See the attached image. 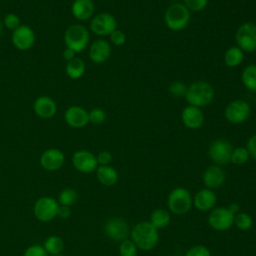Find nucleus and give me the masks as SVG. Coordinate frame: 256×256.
Wrapping results in <instances>:
<instances>
[{"instance_id":"1","label":"nucleus","mask_w":256,"mask_h":256,"mask_svg":"<svg viewBox=\"0 0 256 256\" xmlns=\"http://www.w3.org/2000/svg\"><path fill=\"white\" fill-rule=\"evenodd\" d=\"M131 238L137 248L144 251H149L154 249L158 243V229L155 228L149 221H141L133 227L131 231Z\"/></svg>"},{"instance_id":"23","label":"nucleus","mask_w":256,"mask_h":256,"mask_svg":"<svg viewBox=\"0 0 256 256\" xmlns=\"http://www.w3.org/2000/svg\"><path fill=\"white\" fill-rule=\"evenodd\" d=\"M96 177L103 186H113L118 180L117 171L110 165H100L96 169Z\"/></svg>"},{"instance_id":"22","label":"nucleus","mask_w":256,"mask_h":256,"mask_svg":"<svg viewBox=\"0 0 256 256\" xmlns=\"http://www.w3.org/2000/svg\"><path fill=\"white\" fill-rule=\"evenodd\" d=\"M95 11V6L92 0H74L71 5V13L74 18L80 21L90 19Z\"/></svg>"},{"instance_id":"24","label":"nucleus","mask_w":256,"mask_h":256,"mask_svg":"<svg viewBox=\"0 0 256 256\" xmlns=\"http://www.w3.org/2000/svg\"><path fill=\"white\" fill-rule=\"evenodd\" d=\"M85 70H86L85 62L81 58H77V57L67 62L65 67V72L67 76L74 80L81 78L84 75Z\"/></svg>"},{"instance_id":"2","label":"nucleus","mask_w":256,"mask_h":256,"mask_svg":"<svg viewBox=\"0 0 256 256\" xmlns=\"http://www.w3.org/2000/svg\"><path fill=\"white\" fill-rule=\"evenodd\" d=\"M214 88L206 81L192 82L188 87L185 94V99L188 105L196 107H204L209 105L214 99Z\"/></svg>"},{"instance_id":"29","label":"nucleus","mask_w":256,"mask_h":256,"mask_svg":"<svg viewBox=\"0 0 256 256\" xmlns=\"http://www.w3.org/2000/svg\"><path fill=\"white\" fill-rule=\"evenodd\" d=\"M77 199H78V194H77L76 190H74L72 188H65L60 192V194L58 196V203L60 205L70 207L71 205L76 203Z\"/></svg>"},{"instance_id":"5","label":"nucleus","mask_w":256,"mask_h":256,"mask_svg":"<svg viewBox=\"0 0 256 256\" xmlns=\"http://www.w3.org/2000/svg\"><path fill=\"white\" fill-rule=\"evenodd\" d=\"M193 204V199L190 192L183 187L173 189L167 198V205L169 210L176 215H183L187 213Z\"/></svg>"},{"instance_id":"35","label":"nucleus","mask_w":256,"mask_h":256,"mask_svg":"<svg viewBox=\"0 0 256 256\" xmlns=\"http://www.w3.org/2000/svg\"><path fill=\"white\" fill-rule=\"evenodd\" d=\"M3 23L4 26L9 29L14 31L16 28H18L21 24H20V18L18 15L14 14V13H8L4 16L3 18Z\"/></svg>"},{"instance_id":"11","label":"nucleus","mask_w":256,"mask_h":256,"mask_svg":"<svg viewBox=\"0 0 256 256\" xmlns=\"http://www.w3.org/2000/svg\"><path fill=\"white\" fill-rule=\"evenodd\" d=\"M234 214L227 207H217L212 209L208 216L209 225L217 231H225L234 224Z\"/></svg>"},{"instance_id":"15","label":"nucleus","mask_w":256,"mask_h":256,"mask_svg":"<svg viewBox=\"0 0 256 256\" xmlns=\"http://www.w3.org/2000/svg\"><path fill=\"white\" fill-rule=\"evenodd\" d=\"M39 161L43 169L47 171H56L64 165L65 155L57 148H49L41 154Z\"/></svg>"},{"instance_id":"30","label":"nucleus","mask_w":256,"mask_h":256,"mask_svg":"<svg viewBox=\"0 0 256 256\" xmlns=\"http://www.w3.org/2000/svg\"><path fill=\"white\" fill-rule=\"evenodd\" d=\"M250 158V154L246 147H236L232 150L230 162L235 165L245 164Z\"/></svg>"},{"instance_id":"33","label":"nucleus","mask_w":256,"mask_h":256,"mask_svg":"<svg viewBox=\"0 0 256 256\" xmlns=\"http://www.w3.org/2000/svg\"><path fill=\"white\" fill-rule=\"evenodd\" d=\"M89 122L94 125H100L106 120V112L99 107H95L88 112Z\"/></svg>"},{"instance_id":"47","label":"nucleus","mask_w":256,"mask_h":256,"mask_svg":"<svg viewBox=\"0 0 256 256\" xmlns=\"http://www.w3.org/2000/svg\"><path fill=\"white\" fill-rule=\"evenodd\" d=\"M255 103H256V97H255Z\"/></svg>"},{"instance_id":"28","label":"nucleus","mask_w":256,"mask_h":256,"mask_svg":"<svg viewBox=\"0 0 256 256\" xmlns=\"http://www.w3.org/2000/svg\"><path fill=\"white\" fill-rule=\"evenodd\" d=\"M43 247L45 248L46 252L50 255L60 254L64 248V241L61 237L52 235L45 240Z\"/></svg>"},{"instance_id":"27","label":"nucleus","mask_w":256,"mask_h":256,"mask_svg":"<svg viewBox=\"0 0 256 256\" xmlns=\"http://www.w3.org/2000/svg\"><path fill=\"white\" fill-rule=\"evenodd\" d=\"M241 81L246 89L256 92V64L247 65L241 74Z\"/></svg>"},{"instance_id":"36","label":"nucleus","mask_w":256,"mask_h":256,"mask_svg":"<svg viewBox=\"0 0 256 256\" xmlns=\"http://www.w3.org/2000/svg\"><path fill=\"white\" fill-rule=\"evenodd\" d=\"M209 0H184V5L188 8L189 11L200 12L204 10L208 4Z\"/></svg>"},{"instance_id":"8","label":"nucleus","mask_w":256,"mask_h":256,"mask_svg":"<svg viewBox=\"0 0 256 256\" xmlns=\"http://www.w3.org/2000/svg\"><path fill=\"white\" fill-rule=\"evenodd\" d=\"M232 150V145L227 139L218 138L210 144L208 148V155L215 165L222 166L230 162Z\"/></svg>"},{"instance_id":"31","label":"nucleus","mask_w":256,"mask_h":256,"mask_svg":"<svg viewBox=\"0 0 256 256\" xmlns=\"http://www.w3.org/2000/svg\"><path fill=\"white\" fill-rule=\"evenodd\" d=\"M234 224L238 229L242 231H246L252 227L253 220L248 213L240 212L234 216Z\"/></svg>"},{"instance_id":"38","label":"nucleus","mask_w":256,"mask_h":256,"mask_svg":"<svg viewBox=\"0 0 256 256\" xmlns=\"http://www.w3.org/2000/svg\"><path fill=\"white\" fill-rule=\"evenodd\" d=\"M185 256H211V253L206 246L195 245L187 250Z\"/></svg>"},{"instance_id":"10","label":"nucleus","mask_w":256,"mask_h":256,"mask_svg":"<svg viewBox=\"0 0 256 256\" xmlns=\"http://www.w3.org/2000/svg\"><path fill=\"white\" fill-rule=\"evenodd\" d=\"M115 29H117L116 18L108 12L98 13L90 21V30L98 36L110 35Z\"/></svg>"},{"instance_id":"37","label":"nucleus","mask_w":256,"mask_h":256,"mask_svg":"<svg viewBox=\"0 0 256 256\" xmlns=\"http://www.w3.org/2000/svg\"><path fill=\"white\" fill-rule=\"evenodd\" d=\"M23 256H48V253L43 246L39 244H34L28 246L25 249Z\"/></svg>"},{"instance_id":"14","label":"nucleus","mask_w":256,"mask_h":256,"mask_svg":"<svg viewBox=\"0 0 256 256\" xmlns=\"http://www.w3.org/2000/svg\"><path fill=\"white\" fill-rule=\"evenodd\" d=\"M12 44L21 51L29 50L35 42V33L28 25H20L12 32Z\"/></svg>"},{"instance_id":"44","label":"nucleus","mask_w":256,"mask_h":256,"mask_svg":"<svg viewBox=\"0 0 256 256\" xmlns=\"http://www.w3.org/2000/svg\"><path fill=\"white\" fill-rule=\"evenodd\" d=\"M227 208L230 210V212H231L232 214L236 215L237 213H239V209H240V206H239V204H238V203L234 202V203H231V204H230V205H229Z\"/></svg>"},{"instance_id":"19","label":"nucleus","mask_w":256,"mask_h":256,"mask_svg":"<svg viewBox=\"0 0 256 256\" xmlns=\"http://www.w3.org/2000/svg\"><path fill=\"white\" fill-rule=\"evenodd\" d=\"M33 110L38 117L42 119H51L57 112V105L53 98L49 96H40L35 99Z\"/></svg>"},{"instance_id":"32","label":"nucleus","mask_w":256,"mask_h":256,"mask_svg":"<svg viewBox=\"0 0 256 256\" xmlns=\"http://www.w3.org/2000/svg\"><path fill=\"white\" fill-rule=\"evenodd\" d=\"M137 246L130 239H125L120 242L119 245V254L120 256H136L137 255Z\"/></svg>"},{"instance_id":"20","label":"nucleus","mask_w":256,"mask_h":256,"mask_svg":"<svg viewBox=\"0 0 256 256\" xmlns=\"http://www.w3.org/2000/svg\"><path fill=\"white\" fill-rule=\"evenodd\" d=\"M111 55V46L104 39L95 40L89 48V58L96 64L106 62Z\"/></svg>"},{"instance_id":"46","label":"nucleus","mask_w":256,"mask_h":256,"mask_svg":"<svg viewBox=\"0 0 256 256\" xmlns=\"http://www.w3.org/2000/svg\"><path fill=\"white\" fill-rule=\"evenodd\" d=\"M51 256H64V255H62V254H56V255H51Z\"/></svg>"},{"instance_id":"18","label":"nucleus","mask_w":256,"mask_h":256,"mask_svg":"<svg viewBox=\"0 0 256 256\" xmlns=\"http://www.w3.org/2000/svg\"><path fill=\"white\" fill-rule=\"evenodd\" d=\"M204 113L201 108L188 105L181 113V120L185 127L189 129H198L204 123Z\"/></svg>"},{"instance_id":"9","label":"nucleus","mask_w":256,"mask_h":256,"mask_svg":"<svg viewBox=\"0 0 256 256\" xmlns=\"http://www.w3.org/2000/svg\"><path fill=\"white\" fill-rule=\"evenodd\" d=\"M59 203L49 196H44L36 200L33 212L37 220L41 222H49L57 216Z\"/></svg>"},{"instance_id":"7","label":"nucleus","mask_w":256,"mask_h":256,"mask_svg":"<svg viewBox=\"0 0 256 256\" xmlns=\"http://www.w3.org/2000/svg\"><path fill=\"white\" fill-rule=\"evenodd\" d=\"M251 113L249 103L243 99H236L231 101L225 108V119L231 124H241L245 122Z\"/></svg>"},{"instance_id":"4","label":"nucleus","mask_w":256,"mask_h":256,"mask_svg":"<svg viewBox=\"0 0 256 256\" xmlns=\"http://www.w3.org/2000/svg\"><path fill=\"white\" fill-rule=\"evenodd\" d=\"M90 35L88 29L81 24L70 25L64 33V42L67 48L75 53L82 52L89 43Z\"/></svg>"},{"instance_id":"39","label":"nucleus","mask_w":256,"mask_h":256,"mask_svg":"<svg viewBox=\"0 0 256 256\" xmlns=\"http://www.w3.org/2000/svg\"><path fill=\"white\" fill-rule=\"evenodd\" d=\"M110 41L115 46H122L126 42V34L119 29H115L110 35Z\"/></svg>"},{"instance_id":"12","label":"nucleus","mask_w":256,"mask_h":256,"mask_svg":"<svg viewBox=\"0 0 256 256\" xmlns=\"http://www.w3.org/2000/svg\"><path fill=\"white\" fill-rule=\"evenodd\" d=\"M73 167L81 173H91L98 167L96 156L88 150H78L72 155Z\"/></svg>"},{"instance_id":"40","label":"nucleus","mask_w":256,"mask_h":256,"mask_svg":"<svg viewBox=\"0 0 256 256\" xmlns=\"http://www.w3.org/2000/svg\"><path fill=\"white\" fill-rule=\"evenodd\" d=\"M96 159L100 165H109L113 159V156L109 151H101L97 154Z\"/></svg>"},{"instance_id":"6","label":"nucleus","mask_w":256,"mask_h":256,"mask_svg":"<svg viewBox=\"0 0 256 256\" xmlns=\"http://www.w3.org/2000/svg\"><path fill=\"white\" fill-rule=\"evenodd\" d=\"M237 46L247 53L256 51V24L245 22L241 24L235 34Z\"/></svg>"},{"instance_id":"17","label":"nucleus","mask_w":256,"mask_h":256,"mask_svg":"<svg viewBox=\"0 0 256 256\" xmlns=\"http://www.w3.org/2000/svg\"><path fill=\"white\" fill-rule=\"evenodd\" d=\"M226 179L224 169L219 165H211L205 169L202 175V180L205 186L209 189L221 187Z\"/></svg>"},{"instance_id":"13","label":"nucleus","mask_w":256,"mask_h":256,"mask_svg":"<svg viewBox=\"0 0 256 256\" xmlns=\"http://www.w3.org/2000/svg\"><path fill=\"white\" fill-rule=\"evenodd\" d=\"M105 234L113 241L121 242L127 239L129 235V225L128 223L119 217L110 218L105 222L104 225Z\"/></svg>"},{"instance_id":"43","label":"nucleus","mask_w":256,"mask_h":256,"mask_svg":"<svg viewBox=\"0 0 256 256\" xmlns=\"http://www.w3.org/2000/svg\"><path fill=\"white\" fill-rule=\"evenodd\" d=\"M75 54H76V53H75L72 49L66 47V49H65V50L63 51V53H62V56H63V58H64L67 62H69L70 60H72V59L75 58Z\"/></svg>"},{"instance_id":"41","label":"nucleus","mask_w":256,"mask_h":256,"mask_svg":"<svg viewBox=\"0 0 256 256\" xmlns=\"http://www.w3.org/2000/svg\"><path fill=\"white\" fill-rule=\"evenodd\" d=\"M246 148L250 154V157H252L254 160H256V134L252 135L248 139Z\"/></svg>"},{"instance_id":"34","label":"nucleus","mask_w":256,"mask_h":256,"mask_svg":"<svg viewBox=\"0 0 256 256\" xmlns=\"http://www.w3.org/2000/svg\"><path fill=\"white\" fill-rule=\"evenodd\" d=\"M168 90L170 94L175 97H185L187 86L185 85V83L181 81H174L169 85Z\"/></svg>"},{"instance_id":"42","label":"nucleus","mask_w":256,"mask_h":256,"mask_svg":"<svg viewBox=\"0 0 256 256\" xmlns=\"http://www.w3.org/2000/svg\"><path fill=\"white\" fill-rule=\"evenodd\" d=\"M71 209L69 206H64V205H60L58 207V211H57V216H59L62 219H67L71 216Z\"/></svg>"},{"instance_id":"3","label":"nucleus","mask_w":256,"mask_h":256,"mask_svg":"<svg viewBox=\"0 0 256 256\" xmlns=\"http://www.w3.org/2000/svg\"><path fill=\"white\" fill-rule=\"evenodd\" d=\"M190 11L181 3L170 5L164 13V22L172 31H181L186 28L190 21Z\"/></svg>"},{"instance_id":"25","label":"nucleus","mask_w":256,"mask_h":256,"mask_svg":"<svg viewBox=\"0 0 256 256\" xmlns=\"http://www.w3.org/2000/svg\"><path fill=\"white\" fill-rule=\"evenodd\" d=\"M244 59V52L238 46L228 48L224 53V63L230 68L239 66Z\"/></svg>"},{"instance_id":"45","label":"nucleus","mask_w":256,"mask_h":256,"mask_svg":"<svg viewBox=\"0 0 256 256\" xmlns=\"http://www.w3.org/2000/svg\"><path fill=\"white\" fill-rule=\"evenodd\" d=\"M1 34H2V22L0 20V36H1Z\"/></svg>"},{"instance_id":"21","label":"nucleus","mask_w":256,"mask_h":256,"mask_svg":"<svg viewBox=\"0 0 256 256\" xmlns=\"http://www.w3.org/2000/svg\"><path fill=\"white\" fill-rule=\"evenodd\" d=\"M217 201L216 194L212 191V189L204 188L199 190L193 199V205L199 211L205 212L212 210L214 208Z\"/></svg>"},{"instance_id":"16","label":"nucleus","mask_w":256,"mask_h":256,"mask_svg":"<svg viewBox=\"0 0 256 256\" xmlns=\"http://www.w3.org/2000/svg\"><path fill=\"white\" fill-rule=\"evenodd\" d=\"M64 120L72 128H83L89 123L88 111L78 105L70 106L64 113Z\"/></svg>"},{"instance_id":"26","label":"nucleus","mask_w":256,"mask_h":256,"mask_svg":"<svg viewBox=\"0 0 256 256\" xmlns=\"http://www.w3.org/2000/svg\"><path fill=\"white\" fill-rule=\"evenodd\" d=\"M171 220L170 213L163 208L155 209L150 215V223L157 229L165 228L168 226Z\"/></svg>"}]
</instances>
